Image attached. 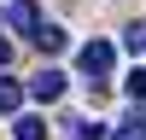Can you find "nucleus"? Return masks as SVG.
I'll return each mask as SVG.
<instances>
[{
  "label": "nucleus",
  "mask_w": 146,
  "mask_h": 140,
  "mask_svg": "<svg viewBox=\"0 0 146 140\" xmlns=\"http://www.w3.org/2000/svg\"><path fill=\"white\" fill-rule=\"evenodd\" d=\"M76 70H82L88 82H111V70H117V47H111V41H88V47L76 53Z\"/></svg>",
  "instance_id": "nucleus-1"
},
{
  "label": "nucleus",
  "mask_w": 146,
  "mask_h": 140,
  "mask_svg": "<svg viewBox=\"0 0 146 140\" xmlns=\"http://www.w3.org/2000/svg\"><path fill=\"white\" fill-rule=\"evenodd\" d=\"M6 29H18V35H35V29H41L35 0H12V6H6Z\"/></svg>",
  "instance_id": "nucleus-2"
},
{
  "label": "nucleus",
  "mask_w": 146,
  "mask_h": 140,
  "mask_svg": "<svg viewBox=\"0 0 146 140\" xmlns=\"http://www.w3.org/2000/svg\"><path fill=\"white\" fill-rule=\"evenodd\" d=\"M58 93H64V70H41V76H29V99L53 105Z\"/></svg>",
  "instance_id": "nucleus-3"
},
{
  "label": "nucleus",
  "mask_w": 146,
  "mask_h": 140,
  "mask_svg": "<svg viewBox=\"0 0 146 140\" xmlns=\"http://www.w3.org/2000/svg\"><path fill=\"white\" fill-rule=\"evenodd\" d=\"M23 93H29V88H23L18 76L0 70V117H18V111H23Z\"/></svg>",
  "instance_id": "nucleus-4"
},
{
  "label": "nucleus",
  "mask_w": 146,
  "mask_h": 140,
  "mask_svg": "<svg viewBox=\"0 0 146 140\" xmlns=\"http://www.w3.org/2000/svg\"><path fill=\"white\" fill-rule=\"evenodd\" d=\"M29 41H35V47H41V53H64V47H70V35H64V29H58V23H41V29H35V35H29Z\"/></svg>",
  "instance_id": "nucleus-5"
},
{
  "label": "nucleus",
  "mask_w": 146,
  "mask_h": 140,
  "mask_svg": "<svg viewBox=\"0 0 146 140\" xmlns=\"http://www.w3.org/2000/svg\"><path fill=\"white\" fill-rule=\"evenodd\" d=\"M123 53H135V58H146V18L123 29Z\"/></svg>",
  "instance_id": "nucleus-6"
},
{
  "label": "nucleus",
  "mask_w": 146,
  "mask_h": 140,
  "mask_svg": "<svg viewBox=\"0 0 146 140\" xmlns=\"http://www.w3.org/2000/svg\"><path fill=\"white\" fill-rule=\"evenodd\" d=\"M111 140H146V111H135V117H123Z\"/></svg>",
  "instance_id": "nucleus-7"
},
{
  "label": "nucleus",
  "mask_w": 146,
  "mask_h": 140,
  "mask_svg": "<svg viewBox=\"0 0 146 140\" xmlns=\"http://www.w3.org/2000/svg\"><path fill=\"white\" fill-rule=\"evenodd\" d=\"M12 134H18V140H47V123H41V117H18Z\"/></svg>",
  "instance_id": "nucleus-8"
},
{
  "label": "nucleus",
  "mask_w": 146,
  "mask_h": 140,
  "mask_svg": "<svg viewBox=\"0 0 146 140\" xmlns=\"http://www.w3.org/2000/svg\"><path fill=\"white\" fill-rule=\"evenodd\" d=\"M123 93H129L135 105H146V70H129V82H123Z\"/></svg>",
  "instance_id": "nucleus-9"
},
{
  "label": "nucleus",
  "mask_w": 146,
  "mask_h": 140,
  "mask_svg": "<svg viewBox=\"0 0 146 140\" xmlns=\"http://www.w3.org/2000/svg\"><path fill=\"white\" fill-rule=\"evenodd\" d=\"M6 64H12V41L0 35V70H6Z\"/></svg>",
  "instance_id": "nucleus-10"
},
{
  "label": "nucleus",
  "mask_w": 146,
  "mask_h": 140,
  "mask_svg": "<svg viewBox=\"0 0 146 140\" xmlns=\"http://www.w3.org/2000/svg\"><path fill=\"white\" fill-rule=\"evenodd\" d=\"M82 140H100V128H82Z\"/></svg>",
  "instance_id": "nucleus-11"
}]
</instances>
